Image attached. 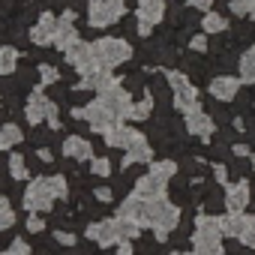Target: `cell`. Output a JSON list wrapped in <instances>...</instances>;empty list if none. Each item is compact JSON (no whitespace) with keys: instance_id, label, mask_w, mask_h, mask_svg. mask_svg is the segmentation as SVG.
<instances>
[{"instance_id":"6da1fadb","label":"cell","mask_w":255,"mask_h":255,"mask_svg":"<svg viewBox=\"0 0 255 255\" xmlns=\"http://www.w3.org/2000/svg\"><path fill=\"white\" fill-rule=\"evenodd\" d=\"M93 243L99 246H114V243H132L138 237V225L123 219V216H114V219H99L93 225H87L84 231Z\"/></svg>"},{"instance_id":"7a4b0ae2","label":"cell","mask_w":255,"mask_h":255,"mask_svg":"<svg viewBox=\"0 0 255 255\" xmlns=\"http://www.w3.org/2000/svg\"><path fill=\"white\" fill-rule=\"evenodd\" d=\"M177 222H180V210H177L165 195L147 201V225L153 228L156 240H165V237L177 228Z\"/></svg>"},{"instance_id":"3957f363","label":"cell","mask_w":255,"mask_h":255,"mask_svg":"<svg viewBox=\"0 0 255 255\" xmlns=\"http://www.w3.org/2000/svg\"><path fill=\"white\" fill-rule=\"evenodd\" d=\"M90 51H93L96 66H102V69H114V66H120L132 57V48L123 39H114V36H102V39L90 42Z\"/></svg>"},{"instance_id":"277c9868","label":"cell","mask_w":255,"mask_h":255,"mask_svg":"<svg viewBox=\"0 0 255 255\" xmlns=\"http://www.w3.org/2000/svg\"><path fill=\"white\" fill-rule=\"evenodd\" d=\"M54 198H57V189H54V180H51V177H36V180H30L27 189H24V207H27L30 213L48 210V207L54 204Z\"/></svg>"},{"instance_id":"5b68a950","label":"cell","mask_w":255,"mask_h":255,"mask_svg":"<svg viewBox=\"0 0 255 255\" xmlns=\"http://www.w3.org/2000/svg\"><path fill=\"white\" fill-rule=\"evenodd\" d=\"M126 12L123 0H90L87 6V21L90 27H108L114 21H120V15Z\"/></svg>"},{"instance_id":"8992f818","label":"cell","mask_w":255,"mask_h":255,"mask_svg":"<svg viewBox=\"0 0 255 255\" xmlns=\"http://www.w3.org/2000/svg\"><path fill=\"white\" fill-rule=\"evenodd\" d=\"M165 75H168V84H171V90H174V108H177V111L189 114V111L201 108V105H198V90L189 84V78H186L183 72H165Z\"/></svg>"},{"instance_id":"52a82bcc","label":"cell","mask_w":255,"mask_h":255,"mask_svg":"<svg viewBox=\"0 0 255 255\" xmlns=\"http://www.w3.org/2000/svg\"><path fill=\"white\" fill-rule=\"evenodd\" d=\"M72 117H84L87 123H90V129L93 132H99V135H105L111 126L117 123V117L99 102V99H93V102H87L84 108H72Z\"/></svg>"},{"instance_id":"ba28073f","label":"cell","mask_w":255,"mask_h":255,"mask_svg":"<svg viewBox=\"0 0 255 255\" xmlns=\"http://www.w3.org/2000/svg\"><path fill=\"white\" fill-rule=\"evenodd\" d=\"M165 18V0H138V33L150 36V30Z\"/></svg>"},{"instance_id":"9c48e42d","label":"cell","mask_w":255,"mask_h":255,"mask_svg":"<svg viewBox=\"0 0 255 255\" xmlns=\"http://www.w3.org/2000/svg\"><path fill=\"white\" fill-rule=\"evenodd\" d=\"M99 102L117 117V120H123V117H129V111H132V96L126 93L120 84H114V87H108V90H102L99 93Z\"/></svg>"},{"instance_id":"30bf717a","label":"cell","mask_w":255,"mask_h":255,"mask_svg":"<svg viewBox=\"0 0 255 255\" xmlns=\"http://www.w3.org/2000/svg\"><path fill=\"white\" fill-rule=\"evenodd\" d=\"M66 60H69V66L78 72V75H84V72H90V69H96V60H93V51H90V45L87 42H72L66 51Z\"/></svg>"},{"instance_id":"8fae6325","label":"cell","mask_w":255,"mask_h":255,"mask_svg":"<svg viewBox=\"0 0 255 255\" xmlns=\"http://www.w3.org/2000/svg\"><path fill=\"white\" fill-rule=\"evenodd\" d=\"M192 255H225V249H222V234L195 228V234H192Z\"/></svg>"},{"instance_id":"7c38bea8","label":"cell","mask_w":255,"mask_h":255,"mask_svg":"<svg viewBox=\"0 0 255 255\" xmlns=\"http://www.w3.org/2000/svg\"><path fill=\"white\" fill-rule=\"evenodd\" d=\"M51 99L36 87L33 93H30V99H27V105H24V117H27V123H42V120H48V111H51Z\"/></svg>"},{"instance_id":"4fadbf2b","label":"cell","mask_w":255,"mask_h":255,"mask_svg":"<svg viewBox=\"0 0 255 255\" xmlns=\"http://www.w3.org/2000/svg\"><path fill=\"white\" fill-rule=\"evenodd\" d=\"M117 216H123V219L135 222L138 228H141V225H147V198H141V195H129V198H126V201L120 204Z\"/></svg>"},{"instance_id":"5bb4252c","label":"cell","mask_w":255,"mask_h":255,"mask_svg":"<svg viewBox=\"0 0 255 255\" xmlns=\"http://www.w3.org/2000/svg\"><path fill=\"white\" fill-rule=\"evenodd\" d=\"M249 201H252V195H249V183L246 180L225 186V207H228V213H243L249 207Z\"/></svg>"},{"instance_id":"9a60e30c","label":"cell","mask_w":255,"mask_h":255,"mask_svg":"<svg viewBox=\"0 0 255 255\" xmlns=\"http://www.w3.org/2000/svg\"><path fill=\"white\" fill-rule=\"evenodd\" d=\"M138 138H141V132L132 129V126H123V123H114L111 129L105 132V144H108V147H123V150L132 147Z\"/></svg>"},{"instance_id":"2e32d148","label":"cell","mask_w":255,"mask_h":255,"mask_svg":"<svg viewBox=\"0 0 255 255\" xmlns=\"http://www.w3.org/2000/svg\"><path fill=\"white\" fill-rule=\"evenodd\" d=\"M54 33H57V18H54L51 12H42L39 21H36L33 30H30V39H33L36 45H54Z\"/></svg>"},{"instance_id":"e0dca14e","label":"cell","mask_w":255,"mask_h":255,"mask_svg":"<svg viewBox=\"0 0 255 255\" xmlns=\"http://www.w3.org/2000/svg\"><path fill=\"white\" fill-rule=\"evenodd\" d=\"M240 84H243V81L234 78V75H216V78L210 81V96L219 99V102H231V99L237 96Z\"/></svg>"},{"instance_id":"ac0fdd59","label":"cell","mask_w":255,"mask_h":255,"mask_svg":"<svg viewBox=\"0 0 255 255\" xmlns=\"http://www.w3.org/2000/svg\"><path fill=\"white\" fill-rule=\"evenodd\" d=\"M111 69H102V66H96V69H90V72H84L81 75V84L78 87H87V90H108V87H114V84H120L114 75H108Z\"/></svg>"},{"instance_id":"d6986e66","label":"cell","mask_w":255,"mask_h":255,"mask_svg":"<svg viewBox=\"0 0 255 255\" xmlns=\"http://www.w3.org/2000/svg\"><path fill=\"white\" fill-rule=\"evenodd\" d=\"M186 129H189L192 135H198V138H210L213 129H216V123L210 120V114H204L201 108H195V111L186 114Z\"/></svg>"},{"instance_id":"ffe728a7","label":"cell","mask_w":255,"mask_h":255,"mask_svg":"<svg viewBox=\"0 0 255 255\" xmlns=\"http://www.w3.org/2000/svg\"><path fill=\"white\" fill-rule=\"evenodd\" d=\"M72 18H75V12H63V18L57 21V33H54V45L60 48V51H66L72 42H78V30H75V24H72Z\"/></svg>"},{"instance_id":"44dd1931","label":"cell","mask_w":255,"mask_h":255,"mask_svg":"<svg viewBox=\"0 0 255 255\" xmlns=\"http://www.w3.org/2000/svg\"><path fill=\"white\" fill-rule=\"evenodd\" d=\"M165 183H168V180H162V177H156V174H144V177L135 180V195H141V198H147V201L162 198V195H165Z\"/></svg>"},{"instance_id":"7402d4cb","label":"cell","mask_w":255,"mask_h":255,"mask_svg":"<svg viewBox=\"0 0 255 255\" xmlns=\"http://www.w3.org/2000/svg\"><path fill=\"white\" fill-rule=\"evenodd\" d=\"M63 153L69 156V159H78V162H90L93 159V144L87 141V138H81V135H69L66 141H63Z\"/></svg>"},{"instance_id":"603a6c76","label":"cell","mask_w":255,"mask_h":255,"mask_svg":"<svg viewBox=\"0 0 255 255\" xmlns=\"http://www.w3.org/2000/svg\"><path fill=\"white\" fill-rule=\"evenodd\" d=\"M153 159V147L147 144V138L141 135L132 147H126V153H123V165L129 168V165H138V162H150Z\"/></svg>"},{"instance_id":"cb8c5ba5","label":"cell","mask_w":255,"mask_h":255,"mask_svg":"<svg viewBox=\"0 0 255 255\" xmlns=\"http://www.w3.org/2000/svg\"><path fill=\"white\" fill-rule=\"evenodd\" d=\"M21 138H24V132L18 129L15 123H3V126H0V150H12L15 144H21Z\"/></svg>"},{"instance_id":"d4e9b609","label":"cell","mask_w":255,"mask_h":255,"mask_svg":"<svg viewBox=\"0 0 255 255\" xmlns=\"http://www.w3.org/2000/svg\"><path fill=\"white\" fill-rule=\"evenodd\" d=\"M243 222H246V213H228V216H222V234H228V237H240Z\"/></svg>"},{"instance_id":"484cf974","label":"cell","mask_w":255,"mask_h":255,"mask_svg":"<svg viewBox=\"0 0 255 255\" xmlns=\"http://www.w3.org/2000/svg\"><path fill=\"white\" fill-rule=\"evenodd\" d=\"M150 111H153V96H150V93H144L138 102H132L129 120H147V117H150Z\"/></svg>"},{"instance_id":"4316f807","label":"cell","mask_w":255,"mask_h":255,"mask_svg":"<svg viewBox=\"0 0 255 255\" xmlns=\"http://www.w3.org/2000/svg\"><path fill=\"white\" fill-rule=\"evenodd\" d=\"M240 81H246V84L255 81V48H249L240 57Z\"/></svg>"},{"instance_id":"83f0119b","label":"cell","mask_w":255,"mask_h":255,"mask_svg":"<svg viewBox=\"0 0 255 255\" xmlns=\"http://www.w3.org/2000/svg\"><path fill=\"white\" fill-rule=\"evenodd\" d=\"M18 63V51L9 45H0V75H9Z\"/></svg>"},{"instance_id":"f1b7e54d","label":"cell","mask_w":255,"mask_h":255,"mask_svg":"<svg viewBox=\"0 0 255 255\" xmlns=\"http://www.w3.org/2000/svg\"><path fill=\"white\" fill-rule=\"evenodd\" d=\"M201 27H204V33H222V30H225V18L216 15V12H204Z\"/></svg>"},{"instance_id":"f546056e","label":"cell","mask_w":255,"mask_h":255,"mask_svg":"<svg viewBox=\"0 0 255 255\" xmlns=\"http://www.w3.org/2000/svg\"><path fill=\"white\" fill-rule=\"evenodd\" d=\"M174 171H177V165H174L171 159H162V162H153V165H150V174H156V177H162V180H171Z\"/></svg>"},{"instance_id":"4dcf8cb0","label":"cell","mask_w":255,"mask_h":255,"mask_svg":"<svg viewBox=\"0 0 255 255\" xmlns=\"http://www.w3.org/2000/svg\"><path fill=\"white\" fill-rule=\"evenodd\" d=\"M12 222H15V210L9 207V201L0 195V231L3 228H12Z\"/></svg>"},{"instance_id":"1f68e13d","label":"cell","mask_w":255,"mask_h":255,"mask_svg":"<svg viewBox=\"0 0 255 255\" xmlns=\"http://www.w3.org/2000/svg\"><path fill=\"white\" fill-rule=\"evenodd\" d=\"M237 240L255 249V216H246V222H243V231H240V237H237Z\"/></svg>"},{"instance_id":"d6a6232c","label":"cell","mask_w":255,"mask_h":255,"mask_svg":"<svg viewBox=\"0 0 255 255\" xmlns=\"http://www.w3.org/2000/svg\"><path fill=\"white\" fill-rule=\"evenodd\" d=\"M9 174H12L15 180H24V177H27V165H24V159H21L18 153L9 156Z\"/></svg>"},{"instance_id":"836d02e7","label":"cell","mask_w":255,"mask_h":255,"mask_svg":"<svg viewBox=\"0 0 255 255\" xmlns=\"http://www.w3.org/2000/svg\"><path fill=\"white\" fill-rule=\"evenodd\" d=\"M90 171H93L96 177H108V174H111V162H108L105 156H93V159H90Z\"/></svg>"},{"instance_id":"e575fe53","label":"cell","mask_w":255,"mask_h":255,"mask_svg":"<svg viewBox=\"0 0 255 255\" xmlns=\"http://www.w3.org/2000/svg\"><path fill=\"white\" fill-rule=\"evenodd\" d=\"M255 6V0H231V12L234 15H249Z\"/></svg>"},{"instance_id":"d590c367","label":"cell","mask_w":255,"mask_h":255,"mask_svg":"<svg viewBox=\"0 0 255 255\" xmlns=\"http://www.w3.org/2000/svg\"><path fill=\"white\" fill-rule=\"evenodd\" d=\"M0 255H30V246L18 237V240H12V246H9V249H3Z\"/></svg>"},{"instance_id":"8d00e7d4","label":"cell","mask_w":255,"mask_h":255,"mask_svg":"<svg viewBox=\"0 0 255 255\" xmlns=\"http://www.w3.org/2000/svg\"><path fill=\"white\" fill-rule=\"evenodd\" d=\"M39 81H42V84H51V81H57V69H54L51 63H42V66H39Z\"/></svg>"},{"instance_id":"74e56055","label":"cell","mask_w":255,"mask_h":255,"mask_svg":"<svg viewBox=\"0 0 255 255\" xmlns=\"http://www.w3.org/2000/svg\"><path fill=\"white\" fill-rule=\"evenodd\" d=\"M54 240L60 246H75V234L72 231H54Z\"/></svg>"},{"instance_id":"f35d334b","label":"cell","mask_w":255,"mask_h":255,"mask_svg":"<svg viewBox=\"0 0 255 255\" xmlns=\"http://www.w3.org/2000/svg\"><path fill=\"white\" fill-rule=\"evenodd\" d=\"M189 48H192V51H207V33H198V36H192Z\"/></svg>"},{"instance_id":"ab89813d","label":"cell","mask_w":255,"mask_h":255,"mask_svg":"<svg viewBox=\"0 0 255 255\" xmlns=\"http://www.w3.org/2000/svg\"><path fill=\"white\" fill-rule=\"evenodd\" d=\"M27 228H30V231H42V228H45V219H39L36 213H30V219H27Z\"/></svg>"},{"instance_id":"60d3db41","label":"cell","mask_w":255,"mask_h":255,"mask_svg":"<svg viewBox=\"0 0 255 255\" xmlns=\"http://www.w3.org/2000/svg\"><path fill=\"white\" fill-rule=\"evenodd\" d=\"M189 6H195V9H204V12H210L213 0H189Z\"/></svg>"},{"instance_id":"b9f144b4","label":"cell","mask_w":255,"mask_h":255,"mask_svg":"<svg viewBox=\"0 0 255 255\" xmlns=\"http://www.w3.org/2000/svg\"><path fill=\"white\" fill-rule=\"evenodd\" d=\"M93 195H96V201H111V198H114V192H111V189H105V186H102V189H96Z\"/></svg>"},{"instance_id":"7bdbcfd3","label":"cell","mask_w":255,"mask_h":255,"mask_svg":"<svg viewBox=\"0 0 255 255\" xmlns=\"http://www.w3.org/2000/svg\"><path fill=\"white\" fill-rule=\"evenodd\" d=\"M36 156H39L42 162H51V150H48V147H36Z\"/></svg>"},{"instance_id":"ee69618b","label":"cell","mask_w":255,"mask_h":255,"mask_svg":"<svg viewBox=\"0 0 255 255\" xmlns=\"http://www.w3.org/2000/svg\"><path fill=\"white\" fill-rule=\"evenodd\" d=\"M117 255H132V243H117Z\"/></svg>"},{"instance_id":"f6af8a7d","label":"cell","mask_w":255,"mask_h":255,"mask_svg":"<svg viewBox=\"0 0 255 255\" xmlns=\"http://www.w3.org/2000/svg\"><path fill=\"white\" fill-rule=\"evenodd\" d=\"M213 174H216L219 183H225V168H222V165H213Z\"/></svg>"},{"instance_id":"bcb514c9","label":"cell","mask_w":255,"mask_h":255,"mask_svg":"<svg viewBox=\"0 0 255 255\" xmlns=\"http://www.w3.org/2000/svg\"><path fill=\"white\" fill-rule=\"evenodd\" d=\"M234 153H237V156H249V150H246L243 144H234Z\"/></svg>"},{"instance_id":"7dc6e473","label":"cell","mask_w":255,"mask_h":255,"mask_svg":"<svg viewBox=\"0 0 255 255\" xmlns=\"http://www.w3.org/2000/svg\"><path fill=\"white\" fill-rule=\"evenodd\" d=\"M171 255H186V252H171Z\"/></svg>"},{"instance_id":"c3c4849f","label":"cell","mask_w":255,"mask_h":255,"mask_svg":"<svg viewBox=\"0 0 255 255\" xmlns=\"http://www.w3.org/2000/svg\"><path fill=\"white\" fill-rule=\"evenodd\" d=\"M249 15H252V18H255V6H252V12H249Z\"/></svg>"},{"instance_id":"681fc988","label":"cell","mask_w":255,"mask_h":255,"mask_svg":"<svg viewBox=\"0 0 255 255\" xmlns=\"http://www.w3.org/2000/svg\"><path fill=\"white\" fill-rule=\"evenodd\" d=\"M252 48H255V45H252Z\"/></svg>"}]
</instances>
